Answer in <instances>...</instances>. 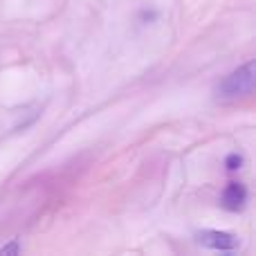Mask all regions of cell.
<instances>
[{"label":"cell","instance_id":"6da1fadb","mask_svg":"<svg viewBox=\"0 0 256 256\" xmlns=\"http://www.w3.org/2000/svg\"><path fill=\"white\" fill-rule=\"evenodd\" d=\"M256 84V63L248 61L245 66H240L238 70H234L232 74H227L225 79L218 84L216 97L218 99H236L250 94L254 90Z\"/></svg>","mask_w":256,"mask_h":256},{"label":"cell","instance_id":"7a4b0ae2","mask_svg":"<svg viewBox=\"0 0 256 256\" xmlns=\"http://www.w3.org/2000/svg\"><path fill=\"white\" fill-rule=\"evenodd\" d=\"M198 243L202 248H209V250H220V252H232L240 245L238 236L230 234V232H218V230H204V232H198Z\"/></svg>","mask_w":256,"mask_h":256},{"label":"cell","instance_id":"3957f363","mask_svg":"<svg viewBox=\"0 0 256 256\" xmlns=\"http://www.w3.org/2000/svg\"><path fill=\"white\" fill-rule=\"evenodd\" d=\"M248 202V189L243 182H230L222 191V207L230 212H240Z\"/></svg>","mask_w":256,"mask_h":256},{"label":"cell","instance_id":"277c9868","mask_svg":"<svg viewBox=\"0 0 256 256\" xmlns=\"http://www.w3.org/2000/svg\"><path fill=\"white\" fill-rule=\"evenodd\" d=\"M243 162H245V158L240 153H232V155H227L225 166H227V171H238L243 166Z\"/></svg>","mask_w":256,"mask_h":256},{"label":"cell","instance_id":"5b68a950","mask_svg":"<svg viewBox=\"0 0 256 256\" xmlns=\"http://www.w3.org/2000/svg\"><path fill=\"white\" fill-rule=\"evenodd\" d=\"M20 252V243H18L16 238L12 240L9 245H4V248H0V256H9V254H18Z\"/></svg>","mask_w":256,"mask_h":256}]
</instances>
